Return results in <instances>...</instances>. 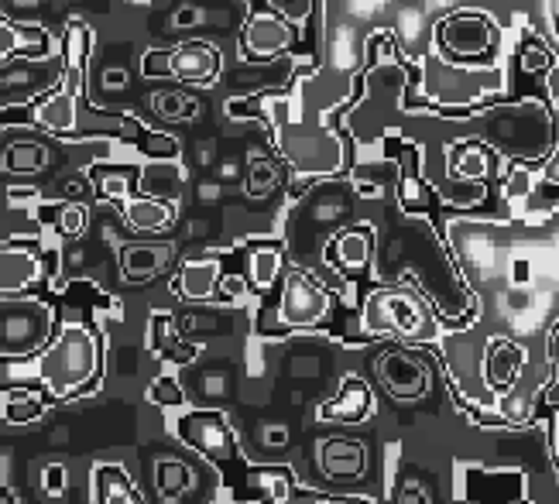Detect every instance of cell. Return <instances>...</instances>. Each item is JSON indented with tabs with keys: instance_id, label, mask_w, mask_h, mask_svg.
Returning a JSON list of instances; mask_svg holds the SVG:
<instances>
[{
	"instance_id": "e575fe53",
	"label": "cell",
	"mask_w": 559,
	"mask_h": 504,
	"mask_svg": "<svg viewBox=\"0 0 559 504\" xmlns=\"http://www.w3.org/2000/svg\"><path fill=\"white\" fill-rule=\"evenodd\" d=\"M148 402L158 405V408H186L189 395L186 388L179 384V378H172V374H162V378H155L148 384Z\"/></svg>"
},
{
	"instance_id": "7bdbcfd3",
	"label": "cell",
	"mask_w": 559,
	"mask_h": 504,
	"mask_svg": "<svg viewBox=\"0 0 559 504\" xmlns=\"http://www.w3.org/2000/svg\"><path fill=\"white\" fill-rule=\"evenodd\" d=\"M199 388H203V395L220 398V395H227L230 381H227V374H210V378H203V381H199Z\"/></svg>"
},
{
	"instance_id": "52a82bcc",
	"label": "cell",
	"mask_w": 559,
	"mask_h": 504,
	"mask_svg": "<svg viewBox=\"0 0 559 504\" xmlns=\"http://www.w3.org/2000/svg\"><path fill=\"white\" fill-rule=\"evenodd\" d=\"M333 309V292L316 282L309 271L295 268L285 278L282 302H278V326L282 330H313Z\"/></svg>"
},
{
	"instance_id": "8d00e7d4",
	"label": "cell",
	"mask_w": 559,
	"mask_h": 504,
	"mask_svg": "<svg viewBox=\"0 0 559 504\" xmlns=\"http://www.w3.org/2000/svg\"><path fill=\"white\" fill-rule=\"evenodd\" d=\"M86 227H90V210H86L83 203H62L59 213H55V230H59L62 237L76 240L86 234Z\"/></svg>"
},
{
	"instance_id": "277c9868",
	"label": "cell",
	"mask_w": 559,
	"mask_h": 504,
	"mask_svg": "<svg viewBox=\"0 0 559 504\" xmlns=\"http://www.w3.org/2000/svg\"><path fill=\"white\" fill-rule=\"evenodd\" d=\"M0 319V354L4 360H21L42 354L55 340V312L35 295H4Z\"/></svg>"
},
{
	"instance_id": "74e56055",
	"label": "cell",
	"mask_w": 559,
	"mask_h": 504,
	"mask_svg": "<svg viewBox=\"0 0 559 504\" xmlns=\"http://www.w3.org/2000/svg\"><path fill=\"white\" fill-rule=\"evenodd\" d=\"M138 148L145 151V158L151 162H175L179 158V141L172 138V134H162V131H138Z\"/></svg>"
},
{
	"instance_id": "44dd1931",
	"label": "cell",
	"mask_w": 559,
	"mask_h": 504,
	"mask_svg": "<svg viewBox=\"0 0 559 504\" xmlns=\"http://www.w3.org/2000/svg\"><path fill=\"white\" fill-rule=\"evenodd\" d=\"M525 367V350L508 336H491V350H487V381L494 391L515 388V381L522 378Z\"/></svg>"
},
{
	"instance_id": "4fadbf2b",
	"label": "cell",
	"mask_w": 559,
	"mask_h": 504,
	"mask_svg": "<svg viewBox=\"0 0 559 504\" xmlns=\"http://www.w3.org/2000/svg\"><path fill=\"white\" fill-rule=\"evenodd\" d=\"M525 474L522 470H484L470 467L463 477L467 501L474 504H522L525 501Z\"/></svg>"
},
{
	"instance_id": "60d3db41",
	"label": "cell",
	"mask_w": 559,
	"mask_h": 504,
	"mask_svg": "<svg viewBox=\"0 0 559 504\" xmlns=\"http://www.w3.org/2000/svg\"><path fill=\"white\" fill-rule=\"evenodd\" d=\"M220 295H223V299H230V302H241L244 295H247V282H244L241 275H223Z\"/></svg>"
},
{
	"instance_id": "d6986e66",
	"label": "cell",
	"mask_w": 559,
	"mask_h": 504,
	"mask_svg": "<svg viewBox=\"0 0 559 504\" xmlns=\"http://www.w3.org/2000/svg\"><path fill=\"white\" fill-rule=\"evenodd\" d=\"M223 282V264L220 258H196L186 261L175 275V292L186 302H210L220 292Z\"/></svg>"
},
{
	"instance_id": "c3c4849f",
	"label": "cell",
	"mask_w": 559,
	"mask_h": 504,
	"mask_svg": "<svg viewBox=\"0 0 559 504\" xmlns=\"http://www.w3.org/2000/svg\"><path fill=\"white\" fill-rule=\"evenodd\" d=\"M553 460H556V467H559V408H556V415H553Z\"/></svg>"
},
{
	"instance_id": "ac0fdd59",
	"label": "cell",
	"mask_w": 559,
	"mask_h": 504,
	"mask_svg": "<svg viewBox=\"0 0 559 504\" xmlns=\"http://www.w3.org/2000/svg\"><path fill=\"white\" fill-rule=\"evenodd\" d=\"M52 48V38L45 28L38 24H21V21H7L0 24V52H4V66L21 59H45Z\"/></svg>"
},
{
	"instance_id": "603a6c76",
	"label": "cell",
	"mask_w": 559,
	"mask_h": 504,
	"mask_svg": "<svg viewBox=\"0 0 559 504\" xmlns=\"http://www.w3.org/2000/svg\"><path fill=\"white\" fill-rule=\"evenodd\" d=\"M148 347L155 350L162 360H172V364L186 367L189 360H193L199 350L193 347V343H186L179 336V326H175V319L169 316V312H155L148 323Z\"/></svg>"
},
{
	"instance_id": "ee69618b",
	"label": "cell",
	"mask_w": 559,
	"mask_h": 504,
	"mask_svg": "<svg viewBox=\"0 0 559 504\" xmlns=\"http://www.w3.org/2000/svg\"><path fill=\"white\" fill-rule=\"evenodd\" d=\"M292 374H295V378H316L319 360L316 357H295L292 360Z\"/></svg>"
},
{
	"instance_id": "7dc6e473",
	"label": "cell",
	"mask_w": 559,
	"mask_h": 504,
	"mask_svg": "<svg viewBox=\"0 0 559 504\" xmlns=\"http://www.w3.org/2000/svg\"><path fill=\"white\" fill-rule=\"evenodd\" d=\"M549 24H553V35L559 38V0H549Z\"/></svg>"
},
{
	"instance_id": "f546056e",
	"label": "cell",
	"mask_w": 559,
	"mask_h": 504,
	"mask_svg": "<svg viewBox=\"0 0 559 504\" xmlns=\"http://www.w3.org/2000/svg\"><path fill=\"white\" fill-rule=\"evenodd\" d=\"M151 110H155L162 120H196L203 114V107H199V100L193 96L179 93V90H158L151 93Z\"/></svg>"
},
{
	"instance_id": "7402d4cb",
	"label": "cell",
	"mask_w": 559,
	"mask_h": 504,
	"mask_svg": "<svg viewBox=\"0 0 559 504\" xmlns=\"http://www.w3.org/2000/svg\"><path fill=\"white\" fill-rule=\"evenodd\" d=\"M121 216L131 230L158 234V230H165L175 220V203L158 196H131L127 203H121Z\"/></svg>"
},
{
	"instance_id": "ba28073f",
	"label": "cell",
	"mask_w": 559,
	"mask_h": 504,
	"mask_svg": "<svg viewBox=\"0 0 559 504\" xmlns=\"http://www.w3.org/2000/svg\"><path fill=\"white\" fill-rule=\"evenodd\" d=\"M69 79V55H45V59H21L4 66V107H18L28 100H42Z\"/></svg>"
},
{
	"instance_id": "484cf974",
	"label": "cell",
	"mask_w": 559,
	"mask_h": 504,
	"mask_svg": "<svg viewBox=\"0 0 559 504\" xmlns=\"http://www.w3.org/2000/svg\"><path fill=\"white\" fill-rule=\"evenodd\" d=\"M285 182V168L275 162L265 151H251L247 155V175H244V189L251 199H265Z\"/></svg>"
},
{
	"instance_id": "f907efd6",
	"label": "cell",
	"mask_w": 559,
	"mask_h": 504,
	"mask_svg": "<svg viewBox=\"0 0 559 504\" xmlns=\"http://www.w3.org/2000/svg\"><path fill=\"white\" fill-rule=\"evenodd\" d=\"M0 501H4V504H18V494H14L11 487H4V491H0Z\"/></svg>"
},
{
	"instance_id": "ffe728a7",
	"label": "cell",
	"mask_w": 559,
	"mask_h": 504,
	"mask_svg": "<svg viewBox=\"0 0 559 504\" xmlns=\"http://www.w3.org/2000/svg\"><path fill=\"white\" fill-rule=\"evenodd\" d=\"M374 254V234L371 227H347L326 247V261L340 271H364Z\"/></svg>"
},
{
	"instance_id": "d4e9b609",
	"label": "cell",
	"mask_w": 559,
	"mask_h": 504,
	"mask_svg": "<svg viewBox=\"0 0 559 504\" xmlns=\"http://www.w3.org/2000/svg\"><path fill=\"white\" fill-rule=\"evenodd\" d=\"M193 487H196V474L189 463L175 460V456H162V460L155 463V491L165 504L182 501Z\"/></svg>"
},
{
	"instance_id": "681fc988",
	"label": "cell",
	"mask_w": 559,
	"mask_h": 504,
	"mask_svg": "<svg viewBox=\"0 0 559 504\" xmlns=\"http://www.w3.org/2000/svg\"><path fill=\"white\" fill-rule=\"evenodd\" d=\"M525 278H529V264H525V261H515V285H522Z\"/></svg>"
},
{
	"instance_id": "7c38bea8",
	"label": "cell",
	"mask_w": 559,
	"mask_h": 504,
	"mask_svg": "<svg viewBox=\"0 0 559 504\" xmlns=\"http://www.w3.org/2000/svg\"><path fill=\"white\" fill-rule=\"evenodd\" d=\"M223 59L217 52V45L210 42H182L179 48L165 52V62L155 69H148L151 76H175L186 86H213L220 79Z\"/></svg>"
},
{
	"instance_id": "d590c367",
	"label": "cell",
	"mask_w": 559,
	"mask_h": 504,
	"mask_svg": "<svg viewBox=\"0 0 559 504\" xmlns=\"http://www.w3.org/2000/svg\"><path fill=\"white\" fill-rule=\"evenodd\" d=\"M559 210V182H539L525 192V213L535 220H546Z\"/></svg>"
},
{
	"instance_id": "e0dca14e",
	"label": "cell",
	"mask_w": 559,
	"mask_h": 504,
	"mask_svg": "<svg viewBox=\"0 0 559 504\" xmlns=\"http://www.w3.org/2000/svg\"><path fill=\"white\" fill-rule=\"evenodd\" d=\"M42 271L45 264L38 251L18 244V240L4 244V254H0V288H4V295H21L28 285H35L42 278Z\"/></svg>"
},
{
	"instance_id": "2e32d148",
	"label": "cell",
	"mask_w": 559,
	"mask_h": 504,
	"mask_svg": "<svg viewBox=\"0 0 559 504\" xmlns=\"http://www.w3.org/2000/svg\"><path fill=\"white\" fill-rule=\"evenodd\" d=\"M172 261H175V244H169V240L121 247V275H124V282H131V285L155 282Z\"/></svg>"
},
{
	"instance_id": "9c48e42d",
	"label": "cell",
	"mask_w": 559,
	"mask_h": 504,
	"mask_svg": "<svg viewBox=\"0 0 559 504\" xmlns=\"http://www.w3.org/2000/svg\"><path fill=\"white\" fill-rule=\"evenodd\" d=\"M374 374H378L385 395L395 402H419L433 391V367L422 354H415L412 347L398 343V347L385 350L374 360Z\"/></svg>"
},
{
	"instance_id": "5bb4252c",
	"label": "cell",
	"mask_w": 559,
	"mask_h": 504,
	"mask_svg": "<svg viewBox=\"0 0 559 504\" xmlns=\"http://www.w3.org/2000/svg\"><path fill=\"white\" fill-rule=\"evenodd\" d=\"M316 463L326 480H357L367 470V446L361 439L330 436L319 443Z\"/></svg>"
},
{
	"instance_id": "f6af8a7d",
	"label": "cell",
	"mask_w": 559,
	"mask_h": 504,
	"mask_svg": "<svg viewBox=\"0 0 559 504\" xmlns=\"http://www.w3.org/2000/svg\"><path fill=\"white\" fill-rule=\"evenodd\" d=\"M265 443L268 446H285V443H289V429L275 426V422H268V426H265Z\"/></svg>"
},
{
	"instance_id": "4dcf8cb0",
	"label": "cell",
	"mask_w": 559,
	"mask_h": 504,
	"mask_svg": "<svg viewBox=\"0 0 559 504\" xmlns=\"http://www.w3.org/2000/svg\"><path fill=\"white\" fill-rule=\"evenodd\" d=\"M141 172H131V168H93V182H97V192L110 203H127L131 199V179Z\"/></svg>"
},
{
	"instance_id": "f1b7e54d",
	"label": "cell",
	"mask_w": 559,
	"mask_h": 504,
	"mask_svg": "<svg viewBox=\"0 0 559 504\" xmlns=\"http://www.w3.org/2000/svg\"><path fill=\"white\" fill-rule=\"evenodd\" d=\"M282 251L278 247H254L251 258H247V278H251V285L258 288V292H268V288H275V282L282 278Z\"/></svg>"
},
{
	"instance_id": "ab89813d",
	"label": "cell",
	"mask_w": 559,
	"mask_h": 504,
	"mask_svg": "<svg viewBox=\"0 0 559 504\" xmlns=\"http://www.w3.org/2000/svg\"><path fill=\"white\" fill-rule=\"evenodd\" d=\"M66 487H69V470L62 463H49L42 474V491L49 498H59V494H66Z\"/></svg>"
},
{
	"instance_id": "83f0119b",
	"label": "cell",
	"mask_w": 559,
	"mask_h": 504,
	"mask_svg": "<svg viewBox=\"0 0 559 504\" xmlns=\"http://www.w3.org/2000/svg\"><path fill=\"white\" fill-rule=\"evenodd\" d=\"M45 415V395L31 388H7L4 391V422L11 426H25Z\"/></svg>"
},
{
	"instance_id": "836d02e7",
	"label": "cell",
	"mask_w": 559,
	"mask_h": 504,
	"mask_svg": "<svg viewBox=\"0 0 559 504\" xmlns=\"http://www.w3.org/2000/svg\"><path fill=\"white\" fill-rule=\"evenodd\" d=\"M251 487L265 491L275 504H285L292 494V477L278 467H261V470H251Z\"/></svg>"
},
{
	"instance_id": "bcb514c9",
	"label": "cell",
	"mask_w": 559,
	"mask_h": 504,
	"mask_svg": "<svg viewBox=\"0 0 559 504\" xmlns=\"http://www.w3.org/2000/svg\"><path fill=\"white\" fill-rule=\"evenodd\" d=\"M309 504H374L371 498H326V494H319Z\"/></svg>"
},
{
	"instance_id": "8992f818",
	"label": "cell",
	"mask_w": 559,
	"mask_h": 504,
	"mask_svg": "<svg viewBox=\"0 0 559 504\" xmlns=\"http://www.w3.org/2000/svg\"><path fill=\"white\" fill-rule=\"evenodd\" d=\"M487 350H491V340H477L474 333L446 336L443 347V364L453 388L467 402H474V408H491L494 395H498L487 381Z\"/></svg>"
},
{
	"instance_id": "6da1fadb",
	"label": "cell",
	"mask_w": 559,
	"mask_h": 504,
	"mask_svg": "<svg viewBox=\"0 0 559 504\" xmlns=\"http://www.w3.org/2000/svg\"><path fill=\"white\" fill-rule=\"evenodd\" d=\"M481 120L477 134L484 144H491L498 155L511 158L518 165H539L553 155L559 144V124L556 114L542 100H518V103H501L491 110H474V114H460Z\"/></svg>"
},
{
	"instance_id": "7a4b0ae2",
	"label": "cell",
	"mask_w": 559,
	"mask_h": 504,
	"mask_svg": "<svg viewBox=\"0 0 559 504\" xmlns=\"http://www.w3.org/2000/svg\"><path fill=\"white\" fill-rule=\"evenodd\" d=\"M361 326L367 336H398L405 347H422V343L446 340L436 312L409 285H385L374 288L364 299Z\"/></svg>"
},
{
	"instance_id": "3957f363",
	"label": "cell",
	"mask_w": 559,
	"mask_h": 504,
	"mask_svg": "<svg viewBox=\"0 0 559 504\" xmlns=\"http://www.w3.org/2000/svg\"><path fill=\"white\" fill-rule=\"evenodd\" d=\"M100 371V340L90 326L66 323L35 360V378L52 398H76Z\"/></svg>"
},
{
	"instance_id": "cb8c5ba5",
	"label": "cell",
	"mask_w": 559,
	"mask_h": 504,
	"mask_svg": "<svg viewBox=\"0 0 559 504\" xmlns=\"http://www.w3.org/2000/svg\"><path fill=\"white\" fill-rule=\"evenodd\" d=\"M93 504H141L138 487L121 463L93 467Z\"/></svg>"
},
{
	"instance_id": "b9f144b4",
	"label": "cell",
	"mask_w": 559,
	"mask_h": 504,
	"mask_svg": "<svg viewBox=\"0 0 559 504\" xmlns=\"http://www.w3.org/2000/svg\"><path fill=\"white\" fill-rule=\"evenodd\" d=\"M398 504H429V491L419 480H409V484L398 491Z\"/></svg>"
},
{
	"instance_id": "5b68a950",
	"label": "cell",
	"mask_w": 559,
	"mask_h": 504,
	"mask_svg": "<svg viewBox=\"0 0 559 504\" xmlns=\"http://www.w3.org/2000/svg\"><path fill=\"white\" fill-rule=\"evenodd\" d=\"M436 48L450 62L474 66L494 62L498 52V24L481 11H453L436 21Z\"/></svg>"
},
{
	"instance_id": "4316f807",
	"label": "cell",
	"mask_w": 559,
	"mask_h": 504,
	"mask_svg": "<svg viewBox=\"0 0 559 504\" xmlns=\"http://www.w3.org/2000/svg\"><path fill=\"white\" fill-rule=\"evenodd\" d=\"M52 165V151L42 141H14L4 148V172L28 175V172H45Z\"/></svg>"
},
{
	"instance_id": "9a60e30c",
	"label": "cell",
	"mask_w": 559,
	"mask_h": 504,
	"mask_svg": "<svg viewBox=\"0 0 559 504\" xmlns=\"http://www.w3.org/2000/svg\"><path fill=\"white\" fill-rule=\"evenodd\" d=\"M374 412V391L371 384L357 374H347L337 391V398H326L323 405L316 408L319 422H361Z\"/></svg>"
},
{
	"instance_id": "30bf717a",
	"label": "cell",
	"mask_w": 559,
	"mask_h": 504,
	"mask_svg": "<svg viewBox=\"0 0 559 504\" xmlns=\"http://www.w3.org/2000/svg\"><path fill=\"white\" fill-rule=\"evenodd\" d=\"M295 45V28L292 21L278 11L271 0H247V18H244V31H241V52L247 59L268 62L275 55L289 52Z\"/></svg>"
},
{
	"instance_id": "f35d334b",
	"label": "cell",
	"mask_w": 559,
	"mask_h": 504,
	"mask_svg": "<svg viewBox=\"0 0 559 504\" xmlns=\"http://www.w3.org/2000/svg\"><path fill=\"white\" fill-rule=\"evenodd\" d=\"M546 350H549V381L542 384L539 395L549 408H559V323H553V330H549Z\"/></svg>"
},
{
	"instance_id": "8fae6325",
	"label": "cell",
	"mask_w": 559,
	"mask_h": 504,
	"mask_svg": "<svg viewBox=\"0 0 559 504\" xmlns=\"http://www.w3.org/2000/svg\"><path fill=\"white\" fill-rule=\"evenodd\" d=\"M175 436L213 463H230L237 453V439L223 412H186L175 426Z\"/></svg>"
},
{
	"instance_id": "d6a6232c",
	"label": "cell",
	"mask_w": 559,
	"mask_h": 504,
	"mask_svg": "<svg viewBox=\"0 0 559 504\" xmlns=\"http://www.w3.org/2000/svg\"><path fill=\"white\" fill-rule=\"evenodd\" d=\"M518 66H522V72H529V76H535V72H553L556 55L549 52V45L542 42V38L522 35V45H518Z\"/></svg>"
},
{
	"instance_id": "1f68e13d",
	"label": "cell",
	"mask_w": 559,
	"mask_h": 504,
	"mask_svg": "<svg viewBox=\"0 0 559 504\" xmlns=\"http://www.w3.org/2000/svg\"><path fill=\"white\" fill-rule=\"evenodd\" d=\"M429 199H433V189H429L422 179H415V172H412V158H405V165H402V179H398V203H402V210H405V213L426 210Z\"/></svg>"
}]
</instances>
